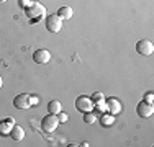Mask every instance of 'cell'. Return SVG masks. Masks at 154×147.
<instances>
[{
    "label": "cell",
    "mask_w": 154,
    "mask_h": 147,
    "mask_svg": "<svg viewBox=\"0 0 154 147\" xmlns=\"http://www.w3.org/2000/svg\"><path fill=\"white\" fill-rule=\"evenodd\" d=\"M57 126H59V119H57V116L53 115V113L46 115V116L41 119V129L45 131V132H53V131H56Z\"/></svg>",
    "instance_id": "7a4b0ae2"
},
{
    "label": "cell",
    "mask_w": 154,
    "mask_h": 147,
    "mask_svg": "<svg viewBox=\"0 0 154 147\" xmlns=\"http://www.w3.org/2000/svg\"><path fill=\"white\" fill-rule=\"evenodd\" d=\"M33 61L36 62V64H48V62L51 61V52L48 49H36L35 52H33Z\"/></svg>",
    "instance_id": "ba28073f"
},
{
    "label": "cell",
    "mask_w": 154,
    "mask_h": 147,
    "mask_svg": "<svg viewBox=\"0 0 154 147\" xmlns=\"http://www.w3.org/2000/svg\"><path fill=\"white\" fill-rule=\"evenodd\" d=\"M75 108L79 110V111L85 113V111H92V110L95 108L94 101L90 97H85V95H80L79 98L75 100Z\"/></svg>",
    "instance_id": "5b68a950"
},
{
    "label": "cell",
    "mask_w": 154,
    "mask_h": 147,
    "mask_svg": "<svg viewBox=\"0 0 154 147\" xmlns=\"http://www.w3.org/2000/svg\"><path fill=\"white\" fill-rule=\"evenodd\" d=\"M46 29L49 33H59L62 29V20L57 16L56 13L46 16Z\"/></svg>",
    "instance_id": "3957f363"
},
{
    "label": "cell",
    "mask_w": 154,
    "mask_h": 147,
    "mask_svg": "<svg viewBox=\"0 0 154 147\" xmlns=\"http://www.w3.org/2000/svg\"><path fill=\"white\" fill-rule=\"evenodd\" d=\"M105 103H107V110H110L112 115H116V113L122 111V105L116 98H108V100H105Z\"/></svg>",
    "instance_id": "30bf717a"
},
{
    "label": "cell",
    "mask_w": 154,
    "mask_h": 147,
    "mask_svg": "<svg viewBox=\"0 0 154 147\" xmlns=\"http://www.w3.org/2000/svg\"><path fill=\"white\" fill-rule=\"evenodd\" d=\"M136 113H138V116L139 118H151L152 116V113H154V106H152V103H148V101H139L138 105H136Z\"/></svg>",
    "instance_id": "8992f818"
},
{
    "label": "cell",
    "mask_w": 154,
    "mask_h": 147,
    "mask_svg": "<svg viewBox=\"0 0 154 147\" xmlns=\"http://www.w3.org/2000/svg\"><path fill=\"white\" fill-rule=\"evenodd\" d=\"M3 2H7V0H0V3H3Z\"/></svg>",
    "instance_id": "7402d4cb"
},
{
    "label": "cell",
    "mask_w": 154,
    "mask_h": 147,
    "mask_svg": "<svg viewBox=\"0 0 154 147\" xmlns=\"http://www.w3.org/2000/svg\"><path fill=\"white\" fill-rule=\"evenodd\" d=\"M18 3H20V7H21V8H26V7H30L31 3H33V0H20Z\"/></svg>",
    "instance_id": "ac0fdd59"
},
{
    "label": "cell",
    "mask_w": 154,
    "mask_h": 147,
    "mask_svg": "<svg viewBox=\"0 0 154 147\" xmlns=\"http://www.w3.org/2000/svg\"><path fill=\"white\" fill-rule=\"evenodd\" d=\"M25 13H26V16L31 18V20H39V18H43L46 15V7L43 5V3L33 2L30 7L25 8Z\"/></svg>",
    "instance_id": "6da1fadb"
},
{
    "label": "cell",
    "mask_w": 154,
    "mask_h": 147,
    "mask_svg": "<svg viewBox=\"0 0 154 147\" xmlns=\"http://www.w3.org/2000/svg\"><path fill=\"white\" fill-rule=\"evenodd\" d=\"M113 121H115V115H112V113H110V115H102L100 116V124L102 126H112L113 124Z\"/></svg>",
    "instance_id": "5bb4252c"
},
{
    "label": "cell",
    "mask_w": 154,
    "mask_h": 147,
    "mask_svg": "<svg viewBox=\"0 0 154 147\" xmlns=\"http://www.w3.org/2000/svg\"><path fill=\"white\" fill-rule=\"evenodd\" d=\"M15 126V119L13 118H5L0 121V136H10V131Z\"/></svg>",
    "instance_id": "9c48e42d"
},
{
    "label": "cell",
    "mask_w": 154,
    "mask_h": 147,
    "mask_svg": "<svg viewBox=\"0 0 154 147\" xmlns=\"http://www.w3.org/2000/svg\"><path fill=\"white\" fill-rule=\"evenodd\" d=\"M102 100H105V97H103V93H100V92H95V93L92 95V101L94 103L102 101Z\"/></svg>",
    "instance_id": "2e32d148"
},
{
    "label": "cell",
    "mask_w": 154,
    "mask_h": 147,
    "mask_svg": "<svg viewBox=\"0 0 154 147\" xmlns=\"http://www.w3.org/2000/svg\"><path fill=\"white\" fill-rule=\"evenodd\" d=\"M152 100H154V95L151 93V92L144 95V101H148V103H152Z\"/></svg>",
    "instance_id": "d6986e66"
},
{
    "label": "cell",
    "mask_w": 154,
    "mask_h": 147,
    "mask_svg": "<svg viewBox=\"0 0 154 147\" xmlns=\"http://www.w3.org/2000/svg\"><path fill=\"white\" fill-rule=\"evenodd\" d=\"M56 116H57V119H59V123H66V121L69 119V116L66 115V113H62V111H59Z\"/></svg>",
    "instance_id": "e0dca14e"
},
{
    "label": "cell",
    "mask_w": 154,
    "mask_h": 147,
    "mask_svg": "<svg viewBox=\"0 0 154 147\" xmlns=\"http://www.w3.org/2000/svg\"><path fill=\"white\" fill-rule=\"evenodd\" d=\"M48 111L53 113V115H57V113L61 111V103L57 100H51L49 103H48Z\"/></svg>",
    "instance_id": "4fadbf2b"
},
{
    "label": "cell",
    "mask_w": 154,
    "mask_h": 147,
    "mask_svg": "<svg viewBox=\"0 0 154 147\" xmlns=\"http://www.w3.org/2000/svg\"><path fill=\"white\" fill-rule=\"evenodd\" d=\"M84 121H85L87 124H94L95 121H97V116H95L92 111H85L84 113Z\"/></svg>",
    "instance_id": "9a60e30c"
},
{
    "label": "cell",
    "mask_w": 154,
    "mask_h": 147,
    "mask_svg": "<svg viewBox=\"0 0 154 147\" xmlns=\"http://www.w3.org/2000/svg\"><path fill=\"white\" fill-rule=\"evenodd\" d=\"M56 15L61 18V20H71L72 15H74V12H72L71 7H61V8L57 10V13H56Z\"/></svg>",
    "instance_id": "7c38bea8"
},
{
    "label": "cell",
    "mask_w": 154,
    "mask_h": 147,
    "mask_svg": "<svg viewBox=\"0 0 154 147\" xmlns=\"http://www.w3.org/2000/svg\"><path fill=\"white\" fill-rule=\"evenodd\" d=\"M136 52L141 56H151L154 52V44L151 39H139L136 43Z\"/></svg>",
    "instance_id": "277c9868"
},
{
    "label": "cell",
    "mask_w": 154,
    "mask_h": 147,
    "mask_svg": "<svg viewBox=\"0 0 154 147\" xmlns=\"http://www.w3.org/2000/svg\"><path fill=\"white\" fill-rule=\"evenodd\" d=\"M13 106L17 110H28L31 106V100H30V95L26 93H20L13 98Z\"/></svg>",
    "instance_id": "52a82bcc"
},
{
    "label": "cell",
    "mask_w": 154,
    "mask_h": 147,
    "mask_svg": "<svg viewBox=\"0 0 154 147\" xmlns=\"http://www.w3.org/2000/svg\"><path fill=\"white\" fill-rule=\"evenodd\" d=\"M30 100H31V106L38 103V98H36V97H30Z\"/></svg>",
    "instance_id": "ffe728a7"
},
{
    "label": "cell",
    "mask_w": 154,
    "mask_h": 147,
    "mask_svg": "<svg viewBox=\"0 0 154 147\" xmlns=\"http://www.w3.org/2000/svg\"><path fill=\"white\" fill-rule=\"evenodd\" d=\"M2 83H3V80H2V75H0V88H2Z\"/></svg>",
    "instance_id": "44dd1931"
},
{
    "label": "cell",
    "mask_w": 154,
    "mask_h": 147,
    "mask_svg": "<svg viewBox=\"0 0 154 147\" xmlns=\"http://www.w3.org/2000/svg\"><path fill=\"white\" fill-rule=\"evenodd\" d=\"M10 137L13 139V141H23V137H25V129L21 126H13L12 128V131H10Z\"/></svg>",
    "instance_id": "8fae6325"
}]
</instances>
